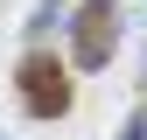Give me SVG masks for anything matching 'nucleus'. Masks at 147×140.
Returning a JSON list of instances; mask_svg holds the SVG:
<instances>
[{"label":"nucleus","instance_id":"nucleus-1","mask_svg":"<svg viewBox=\"0 0 147 140\" xmlns=\"http://www.w3.org/2000/svg\"><path fill=\"white\" fill-rule=\"evenodd\" d=\"M119 21L126 14L112 0H77V7H70V63L77 70H105L112 49H119Z\"/></svg>","mask_w":147,"mask_h":140},{"label":"nucleus","instance_id":"nucleus-2","mask_svg":"<svg viewBox=\"0 0 147 140\" xmlns=\"http://www.w3.org/2000/svg\"><path fill=\"white\" fill-rule=\"evenodd\" d=\"M14 91H21V112L28 119H63L70 112V70L42 49H28L21 70H14Z\"/></svg>","mask_w":147,"mask_h":140},{"label":"nucleus","instance_id":"nucleus-3","mask_svg":"<svg viewBox=\"0 0 147 140\" xmlns=\"http://www.w3.org/2000/svg\"><path fill=\"white\" fill-rule=\"evenodd\" d=\"M56 28H70V0H35V14H28V35L42 42V35H56Z\"/></svg>","mask_w":147,"mask_h":140},{"label":"nucleus","instance_id":"nucleus-4","mask_svg":"<svg viewBox=\"0 0 147 140\" xmlns=\"http://www.w3.org/2000/svg\"><path fill=\"white\" fill-rule=\"evenodd\" d=\"M119 140H147V105H140L133 119H126V133H119Z\"/></svg>","mask_w":147,"mask_h":140}]
</instances>
